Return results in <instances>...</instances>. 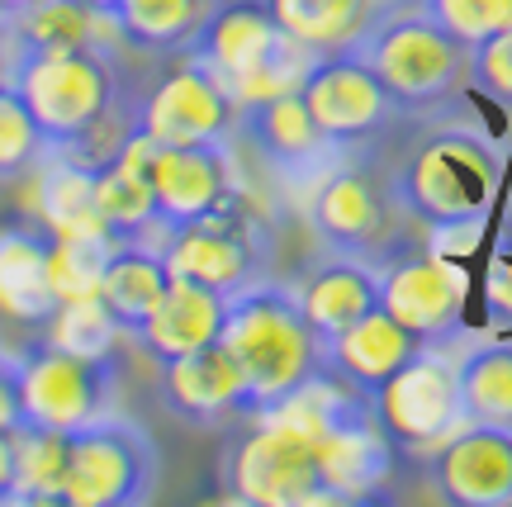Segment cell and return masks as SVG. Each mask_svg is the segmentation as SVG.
<instances>
[{"mask_svg": "<svg viewBox=\"0 0 512 507\" xmlns=\"http://www.w3.org/2000/svg\"><path fill=\"white\" fill-rule=\"evenodd\" d=\"M10 86L38 119L48 152L100 166L133 133V105H124L110 48H24Z\"/></svg>", "mask_w": 512, "mask_h": 507, "instance_id": "1", "label": "cell"}, {"mask_svg": "<svg viewBox=\"0 0 512 507\" xmlns=\"http://www.w3.org/2000/svg\"><path fill=\"white\" fill-rule=\"evenodd\" d=\"M219 342L233 351L247 380V417L323 370V342L313 337L294 290L280 280H256L228 299Z\"/></svg>", "mask_w": 512, "mask_h": 507, "instance_id": "2", "label": "cell"}, {"mask_svg": "<svg viewBox=\"0 0 512 507\" xmlns=\"http://www.w3.org/2000/svg\"><path fill=\"white\" fill-rule=\"evenodd\" d=\"M498 185H503V152L484 133L446 128L403 157L389 190L413 223L441 233V228H484Z\"/></svg>", "mask_w": 512, "mask_h": 507, "instance_id": "3", "label": "cell"}, {"mask_svg": "<svg viewBox=\"0 0 512 507\" xmlns=\"http://www.w3.org/2000/svg\"><path fill=\"white\" fill-rule=\"evenodd\" d=\"M181 53L200 57L228 86L238 109L299 91L313 67V53L275 24L266 0H214V10L204 15V24Z\"/></svg>", "mask_w": 512, "mask_h": 507, "instance_id": "4", "label": "cell"}, {"mask_svg": "<svg viewBox=\"0 0 512 507\" xmlns=\"http://www.w3.org/2000/svg\"><path fill=\"white\" fill-rule=\"evenodd\" d=\"M351 53L380 76L399 114L437 109L470 76V48L456 34H446L427 10L375 15L366 34L351 43Z\"/></svg>", "mask_w": 512, "mask_h": 507, "instance_id": "5", "label": "cell"}, {"mask_svg": "<svg viewBox=\"0 0 512 507\" xmlns=\"http://www.w3.org/2000/svg\"><path fill=\"white\" fill-rule=\"evenodd\" d=\"M157 247H162L166 271L176 280H195L204 290H219L223 299H233L238 290L266 280V266H271V223L238 190L209 218H195L185 228L162 233Z\"/></svg>", "mask_w": 512, "mask_h": 507, "instance_id": "6", "label": "cell"}, {"mask_svg": "<svg viewBox=\"0 0 512 507\" xmlns=\"http://www.w3.org/2000/svg\"><path fill=\"white\" fill-rule=\"evenodd\" d=\"M162 455L124 413H105L67 436L62 507H138L152 498Z\"/></svg>", "mask_w": 512, "mask_h": 507, "instance_id": "7", "label": "cell"}, {"mask_svg": "<svg viewBox=\"0 0 512 507\" xmlns=\"http://www.w3.org/2000/svg\"><path fill=\"white\" fill-rule=\"evenodd\" d=\"M370 408L389 446L399 455H418V460H427L441 441H451L470 422L465 399H460L456 356H446V346H422L418 356H408L370 394Z\"/></svg>", "mask_w": 512, "mask_h": 507, "instance_id": "8", "label": "cell"}, {"mask_svg": "<svg viewBox=\"0 0 512 507\" xmlns=\"http://www.w3.org/2000/svg\"><path fill=\"white\" fill-rule=\"evenodd\" d=\"M15 384L19 417L29 427H53L67 436L95 417L114 413V399H119L114 356H76L43 337L15 351Z\"/></svg>", "mask_w": 512, "mask_h": 507, "instance_id": "9", "label": "cell"}, {"mask_svg": "<svg viewBox=\"0 0 512 507\" xmlns=\"http://www.w3.org/2000/svg\"><path fill=\"white\" fill-rule=\"evenodd\" d=\"M318 441L252 422V432L228 441L223 451V493L247 507H323L332 503L318 474Z\"/></svg>", "mask_w": 512, "mask_h": 507, "instance_id": "10", "label": "cell"}, {"mask_svg": "<svg viewBox=\"0 0 512 507\" xmlns=\"http://www.w3.org/2000/svg\"><path fill=\"white\" fill-rule=\"evenodd\" d=\"M133 128L162 147L228 143L238 133V100L200 57L181 53V62H171L147 95L133 100Z\"/></svg>", "mask_w": 512, "mask_h": 507, "instance_id": "11", "label": "cell"}, {"mask_svg": "<svg viewBox=\"0 0 512 507\" xmlns=\"http://www.w3.org/2000/svg\"><path fill=\"white\" fill-rule=\"evenodd\" d=\"M375 271H380V308L422 346H446L460 332L465 271L451 256L413 247L389 261H375Z\"/></svg>", "mask_w": 512, "mask_h": 507, "instance_id": "12", "label": "cell"}, {"mask_svg": "<svg viewBox=\"0 0 512 507\" xmlns=\"http://www.w3.org/2000/svg\"><path fill=\"white\" fill-rule=\"evenodd\" d=\"M394 190L380 185L366 166L332 162L309 185V228L328 252L370 256L389 242L394 228Z\"/></svg>", "mask_w": 512, "mask_h": 507, "instance_id": "13", "label": "cell"}, {"mask_svg": "<svg viewBox=\"0 0 512 507\" xmlns=\"http://www.w3.org/2000/svg\"><path fill=\"white\" fill-rule=\"evenodd\" d=\"M304 105H309L313 124L323 128V138L332 147H351V143H366L375 133L394 124V100L380 86V76L370 72L361 57L351 53H328V57H313L309 76H304Z\"/></svg>", "mask_w": 512, "mask_h": 507, "instance_id": "14", "label": "cell"}, {"mask_svg": "<svg viewBox=\"0 0 512 507\" xmlns=\"http://www.w3.org/2000/svg\"><path fill=\"white\" fill-rule=\"evenodd\" d=\"M147 171H152V200H157L162 233L185 228L195 218H209L242 190L238 162H233L228 143H190V147L152 143Z\"/></svg>", "mask_w": 512, "mask_h": 507, "instance_id": "15", "label": "cell"}, {"mask_svg": "<svg viewBox=\"0 0 512 507\" xmlns=\"http://www.w3.org/2000/svg\"><path fill=\"white\" fill-rule=\"evenodd\" d=\"M427 479L451 507L512 503V432L489 422H465L451 441L427 455Z\"/></svg>", "mask_w": 512, "mask_h": 507, "instance_id": "16", "label": "cell"}, {"mask_svg": "<svg viewBox=\"0 0 512 507\" xmlns=\"http://www.w3.org/2000/svg\"><path fill=\"white\" fill-rule=\"evenodd\" d=\"M238 133L256 147V157L271 166L275 176H285V181H294V185H304V181L313 185L332 166V152H337V147L323 138V128L313 124V114L299 91L242 105Z\"/></svg>", "mask_w": 512, "mask_h": 507, "instance_id": "17", "label": "cell"}, {"mask_svg": "<svg viewBox=\"0 0 512 507\" xmlns=\"http://www.w3.org/2000/svg\"><path fill=\"white\" fill-rule=\"evenodd\" d=\"M157 389H162L166 413L181 417V422H195V427L247 417V380H242L238 361L223 342L157 361Z\"/></svg>", "mask_w": 512, "mask_h": 507, "instance_id": "18", "label": "cell"}, {"mask_svg": "<svg viewBox=\"0 0 512 507\" xmlns=\"http://www.w3.org/2000/svg\"><path fill=\"white\" fill-rule=\"evenodd\" d=\"M147 162H152V138L133 128L119 152L95 166V204H100L110 242H162Z\"/></svg>", "mask_w": 512, "mask_h": 507, "instance_id": "19", "label": "cell"}, {"mask_svg": "<svg viewBox=\"0 0 512 507\" xmlns=\"http://www.w3.org/2000/svg\"><path fill=\"white\" fill-rule=\"evenodd\" d=\"M318 474L332 503H370L380 498V484L394 470V446L375 422V408L337 422L318 436Z\"/></svg>", "mask_w": 512, "mask_h": 507, "instance_id": "20", "label": "cell"}, {"mask_svg": "<svg viewBox=\"0 0 512 507\" xmlns=\"http://www.w3.org/2000/svg\"><path fill=\"white\" fill-rule=\"evenodd\" d=\"M304 318H309L313 337L328 346L337 332H347L356 318H366L370 308H380V271L366 256L332 252L290 285Z\"/></svg>", "mask_w": 512, "mask_h": 507, "instance_id": "21", "label": "cell"}, {"mask_svg": "<svg viewBox=\"0 0 512 507\" xmlns=\"http://www.w3.org/2000/svg\"><path fill=\"white\" fill-rule=\"evenodd\" d=\"M223 318H228V299L219 290H204L195 280H176L171 275L166 294L147 313V323L133 332V342L143 346L152 361H171V356H185V351L219 342Z\"/></svg>", "mask_w": 512, "mask_h": 507, "instance_id": "22", "label": "cell"}, {"mask_svg": "<svg viewBox=\"0 0 512 507\" xmlns=\"http://www.w3.org/2000/svg\"><path fill=\"white\" fill-rule=\"evenodd\" d=\"M422 342L399 327L384 308H370L366 318H356L347 332H337L328 346H323V365H328L332 375H342L351 389H361V394H375L394 370H399L408 356H418Z\"/></svg>", "mask_w": 512, "mask_h": 507, "instance_id": "23", "label": "cell"}, {"mask_svg": "<svg viewBox=\"0 0 512 507\" xmlns=\"http://www.w3.org/2000/svg\"><path fill=\"white\" fill-rule=\"evenodd\" d=\"M57 294L48 280V233L38 223L0 228V318L15 327H43Z\"/></svg>", "mask_w": 512, "mask_h": 507, "instance_id": "24", "label": "cell"}, {"mask_svg": "<svg viewBox=\"0 0 512 507\" xmlns=\"http://www.w3.org/2000/svg\"><path fill=\"white\" fill-rule=\"evenodd\" d=\"M34 223L48 237H110L95 204V166L48 152L34 166Z\"/></svg>", "mask_w": 512, "mask_h": 507, "instance_id": "25", "label": "cell"}, {"mask_svg": "<svg viewBox=\"0 0 512 507\" xmlns=\"http://www.w3.org/2000/svg\"><path fill=\"white\" fill-rule=\"evenodd\" d=\"M166 285H171V271L157 242H114L100 275V304L114 313L119 332L133 337L166 294Z\"/></svg>", "mask_w": 512, "mask_h": 507, "instance_id": "26", "label": "cell"}, {"mask_svg": "<svg viewBox=\"0 0 512 507\" xmlns=\"http://www.w3.org/2000/svg\"><path fill=\"white\" fill-rule=\"evenodd\" d=\"M10 48H114V19L100 15L86 0H38L24 15L10 19Z\"/></svg>", "mask_w": 512, "mask_h": 507, "instance_id": "27", "label": "cell"}, {"mask_svg": "<svg viewBox=\"0 0 512 507\" xmlns=\"http://www.w3.org/2000/svg\"><path fill=\"white\" fill-rule=\"evenodd\" d=\"M275 24L313 57L347 53L375 19V0H266Z\"/></svg>", "mask_w": 512, "mask_h": 507, "instance_id": "28", "label": "cell"}, {"mask_svg": "<svg viewBox=\"0 0 512 507\" xmlns=\"http://www.w3.org/2000/svg\"><path fill=\"white\" fill-rule=\"evenodd\" d=\"M214 10V0H119L114 34L138 53H181Z\"/></svg>", "mask_w": 512, "mask_h": 507, "instance_id": "29", "label": "cell"}, {"mask_svg": "<svg viewBox=\"0 0 512 507\" xmlns=\"http://www.w3.org/2000/svg\"><path fill=\"white\" fill-rule=\"evenodd\" d=\"M62 479H67V432L53 427H15V479L10 503L62 507Z\"/></svg>", "mask_w": 512, "mask_h": 507, "instance_id": "30", "label": "cell"}, {"mask_svg": "<svg viewBox=\"0 0 512 507\" xmlns=\"http://www.w3.org/2000/svg\"><path fill=\"white\" fill-rule=\"evenodd\" d=\"M460 399L470 422L512 432V342H484L456 361Z\"/></svg>", "mask_w": 512, "mask_h": 507, "instance_id": "31", "label": "cell"}, {"mask_svg": "<svg viewBox=\"0 0 512 507\" xmlns=\"http://www.w3.org/2000/svg\"><path fill=\"white\" fill-rule=\"evenodd\" d=\"M124 332L114 323V313L100 304V294L91 299H67L53 308V318L43 323V342L76 351V356H114V342Z\"/></svg>", "mask_w": 512, "mask_h": 507, "instance_id": "32", "label": "cell"}, {"mask_svg": "<svg viewBox=\"0 0 512 507\" xmlns=\"http://www.w3.org/2000/svg\"><path fill=\"white\" fill-rule=\"evenodd\" d=\"M110 247V237H48V280H53L57 304L100 294Z\"/></svg>", "mask_w": 512, "mask_h": 507, "instance_id": "33", "label": "cell"}, {"mask_svg": "<svg viewBox=\"0 0 512 507\" xmlns=\"http://www.w3.org/2000/svg\"><path fill=\"white\" fill-rule=\"evenodd\" d=\"M48 157V138L15 86L0 91V181H24Z\"/></svg>", "mask_w": 512, "mask_h": 507, "instance_id": "34", "label": "cell"}, {"mask_svg": "<svg viewBox=\"0 0 512 507\" xmlns=\"http://www.w3.org/2000/svg\"><path fill=\"white\" fill-rule=\"evenodd\" d=\"M422 10L446 34H456L465 48H475L479 38L498 34V29H512V0H422Z\"/></svg>", "mask_w": 512, "mask_h": 507, "instance_id": "35", "label": "cell"}, {"mask_svg": "<svg viewBox=\"0 0 512 507\" xmlns=\"http://www.w3.org/2000/svg\"><path fill=\"white\" fill-rule=\"evenodd\" d=\"M470 81L498 105H512V29H498L470 48Z\"/></svg>", "mask_w": 512, "mask_h": 507, "instance_id": "36", "label": "cell"}, {"mask_svg": "<svg viewBox=\"0 0 512 507\" xmlns=\"http://www.w3.org/2000/svg\"><path fill=\"white\" fill-rule=\"evenodd\" d=\"M484 308L494 323H512V256H498L484 275Z\"/></svg>", "mask_w": 512, "mask_h": 507, "instance_id": "37", "label": "cell"}, {"mask_svg": "<svg viewBox=\"0 0 512 507\" xmlns=\"http://www.w3.org/2000/svg\"><path fill=\"white\" fill-rule=\"evenodd\" d=\"M10 479H15V432L0 427V503H10Z\"/></svg>", "mask_w": 512, "mask_h": 507, "instance_id": "38", "label": "cell"}, {"mask_svg": "<svg viewBox=\"0 0 512 507\" xmlns=\"http://www.w3.org/2000/svg\"><path fill=\"white\" fill-rule=\"evenodd\" d=\"M10 72H15V48H10V38H0V91L10 86Z\"/></svg>", "mask_w": 512, "mask_h": 507, "instance_id": "39", "label": "cell"}, {"mask_svg": "<svg viewBox=\"0 0 512 507\" xmlns=\"http://www.w3.org/2000/svg\"><path fill=\"white\" fill-rule=\"evenodd\" d=\"M29 5H38V0H0V10H5V15H10V19H15V15H24Z\"/></svg>", "mask_w": 512, "mask_h": 507, "instance_id": "40", "label": "cell"}, {"mask_svg": "<svg viewBox=\"0 0 512 507\" xmlns=\"http://www.w3.org/2000/svg\"><path fill=\"white\" fill-rule=\"evenodd\" d=\"M86 5H95L100 15H114V10H119V0H86Z\"/></svg>", "mask_w": 512, "mask_h": 507, "instance_id": "41", "label": "cell"}, {"mask_svg": "<svg viewBox=\"0 0 512 507\" xmlns=\"http://www.w3.org/2000/svg\"><path fill=\"white\" fill-rule=\"evenodd\" d=\"M10 34V15H5V10H0V38Z\"/></svg>", "mask_w": 512, "mask_h": 507, "instance_id": "42", "label": "cell"}, {"mask_svg": "<svg viewBox=\"0 0 512 507\" xmlns=\"http://www.w3.org/2000/svg\"><path fill=\"white\" fill-rule=\"evenodd\" d=\"M5 356H10V351H5V346H0V361H5Z\"/></svg>", "mask_w": 512, "mask_h": 507, "instance_id": "43", "label": "cell"}]
</instances>
